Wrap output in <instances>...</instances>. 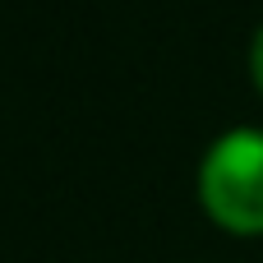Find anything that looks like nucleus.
<instances>
[{
    "label": "nucleus",
    "instance_id": "obj_1",
    "mask_svg": "<svg viewBox=\"0 0 263 263\" xmlns=\"http://www.w3.org/2000/svg\"><path fill=\"white\" fill-rule=\"evenodd\" d=\"M194 185L213 227L231 236H263V129L240 125L213 139Z\"/></svg>",
    "mask_w": 263,
    "mask_h": 263
},
{
    "label": "nucleus",
    "instance_id": "obj_2",
    "mask_svg": "<svg viewBox=\"0 0 263 263\" xmlns=\"http://www.w3.org/2000/svg\"><path fill=\"white\" fill-rule=\"evenodd\" d=\"M250 79L263 92V23H259V32H254V42H250Z\"/></svg>",
    "mask_w": 263,
    "mask_h": 263
}]
</instances>
